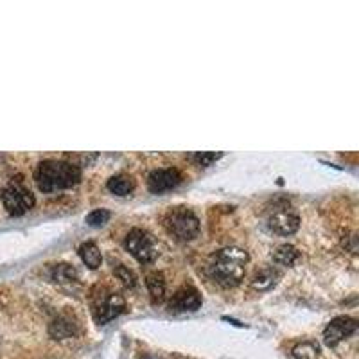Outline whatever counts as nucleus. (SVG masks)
Wrapping results in <instances>:
<instances>
[{
  "instance_id": "obj_14",
  "label": "nucleus",
  "mask_w": 359,
  "mask_h": 359,
  "mask_svg": "<svg viewBox=\"0 0 359 359\" xmlns=\"http://www.w3.org/2000/svg\"><path fill=\"white\" fill-rule=\"evenodd\" d=\"M78 252L83 263L87 264L90 269H97L103 263V255H101V250L97 248L96 243H83Z\"/></svg>"
},
{
  "instance_id": "obj_4",
  "label": "nucleus",
  "mask_w": 359,
  "mask_h": 359,
  "mask_svg": "<svg viewBox=\"0 0 359 359\" xmlns=\"http://www.w3.org/2000/svg\"><path fill=\"white\" fill-rule=\"evenodd\" d=\"M164 225L167 232L176 237L178 241H192L200 234V219L185 207H176V209L169 210L165 214Z\"/></svg>"
},
{
  "instance_id": "obj_20",
  "label": "nucleus",
  "mask_w": 359,
  "mask_h": 359,
  "mask_svg": "<svg viewBox=\"0 0 359 359\" xmlns=\"http://www.w3.org/2000/svg\"><path fill=\"white\" fill-rule=\"evenodd\" d=\"M110 218H112V214H110L108 210H94V212H90L87 216V225L88 227H105L110 221Z\"/></svg>"
},
{
  "instance_id": "obj_18",
  "label": "nucleus",
  "mask_w": 359,
  "mask_h": 359,
  "mask_svg": "<svg viewBox=\"0 0 359 359\" xmlns=\"http://www.w3.org/2000/svg\"><path fill=\"white\" fill-rule=\"evenodd\" d=\"M52 278L59 284H65V282H74L78 280V271L76 268H72L70 264H58L54 269H52Z\"/></svg>"
},
{
  "instance_id": "obj_8",
  "label": "nucleus",
  "mask_w": 359,
  "mask_h": 359,
  "mask_svg": "<svg viewBox=\"0 0 359 359\" xmlns=\"http://www.w3.org/2000/svg\"><path fill=\"white\" fill-rule=\"evenodd\" d=\"M201 307L200 291L192 286L180 287L169 300V311L171 313H194Z\"/></svg>"
},
{
  "instance_id": "obj_2",
  "label": "nucleus",
  "mask_w": 359,
  "mask_h": 359,
  "mask_svg": "<svg viewBox=\"0 0 359 359\" xmlns=\"http://www.w3.org/2000/svg\"><path fill=\"white\" fill-rule=\"evenodd\" d=\"M81 171L78 165L63 160H43L34 171V182L41 192H54L78 185Z\"/></svg>"
},
{
  "instance_id": "obj_19",
  "label": "nucleus",
  "mask_w": 359,
  "mask_h": 359,
  "mask_svg": "<svg viewBox=\"0 0 359 359\" xmlns=\"http://www.w3.org/2000/svg\"><path fill=\"white\" fill-rule=\"evenodd\" d=\"M114 273L115 277L121 280V284H123L124 287H127V289H132V287L136 286L135 273L127 268V266H124V264H117V266H114Z\"/></svg>"
},
{
  "instance_id": "obj_6",
  "label": "nucleus",
  "mask_w": 359,
  "mask_h": 359,
  "mask_svg": "<svg viewBox=\"0 0 359 359\" xmlns=\"http://www.w3.org/2000/svg\"><path fill=\"white\" fill-rule=\"evenodd\" d=\"M0 200L11 216H23L34 207V196L20 180H13L6 189H2Z\"/></svg>"
},
{
  "instance_id": "obj_7",
  "label": "nucleus",
  "mask_w": 359,
  "mask_h": 359,
  "mask_svg": "<svg viewBox=\"0 0 359 359\" xmlns=\"http://www.w3.org/2000/svg\"><path fill=\"white\" fill-rule=\"evenodd\" d=\"M358 331V322L350 316H336L329 322V325L323 329V343L327 347L340 345L341 341L350 338Z\"/></svg>"
},
{
  "instance_id": "obj_21",
  "label": "nucleus",
  "mask_w": 359,
  "mask_h": 359,
  "mask_svg": "<svg viewBox=\"0 0 359 359\" xmlns=\"http://www.w3.org/2000/svg\"><path fill=\"white\" fill-rule=\"evenodd\" d=\"M218 158H221V153H200V155H196V160H198L200 165H203V167L212 165Z\"/></svg>"
},
{
  "instance_id": "obj_16",
  "label": "nucleus",
  "mask_w": 359,
  "mask_h": 359,
  "mask_svg": "<svg viewBox=\"0 0 359 359\" xmlns=\"http://www.w3.org/2000/svg\"><path fill=\"white\" fill-rule=\"evenodd\" d=\"M106 187H108V191L112 192V194L127 196L130 192L133 191L135 183H133L132 178L126 176V174H117V176L110 178L108 183H106Z\"/></svg>"
},
{
  "instance_id": "obj_3",
  "label": "nucleus",
  "mask_w": 359,
  "mask_h": 359,
  "mask_svg": "<svg viewBox=\"0 0 359 359\" xmlns=\"http://www.w3.org/2000/svg\"><path fill=\"white\" fill-rule=\"evenodd\" d=\"M126 311V300L123 295L110 291L106 287H96L92 291V313L99 325L112 322Z\"/></svg>"
},
{
  "instance_id": "obj_10",
  "label": "nucleus",
  "mask_w": 359,
  "mask_h": 359,
  "mask_svg": "<svg viewBox=\"0 0 359 359\" xmlns=\"http://www.w3.org/2000/svg\"><path fill=\"white\" fill-rule=\"evenodd\" d=\"M180 182H182V176L176 169H155L147 178V187L151 192L162 194V192L174 189Z\"/></svg>"
},
{
  "instance_id": "obj_11",
  "label": "nucleus",
  "mask_w": 359,
  "mask_h": 359,
  "mask_svg": "<svg viewBox=\"0 0 359 359\" xmlns=\"http://www.w3.org/2000/svg\"><path fill=\"white\" fill-rule=\"evenodd\" d=\"M76 332H78V323L70 316H58L49 325V334L52 340H67V338L76 336Z\"/></svg>"
},
{
  "instance_id": "obj_1",
  "label": "nucleus",
  "mask_w": 359,
  "mask_h": 359,
  "mask_svg": "<svg viewBox=\"0 0 359 359\" xmlns=\"http://www.w3.org/2000/svg\"><path fill=\"white\" fill-rule=\"evenodd\" d=\"M248 260H250L248 252L236 248V246H228L210 257L209 264H207V273L219 286L236 287L245 278Z\"/></svg>"
},
{
  "instance_id": "obj_13",
  "label": "nucleus",
  "mask_w": 359,
  "mask_h": 359,
  "mask_svg": "<svg viewBox=\"0 0 359 359\" xmlns=\"http://www.w3.org/2000/svg\"><path fill=\"white\" fill-rule=\"evenodd\" d=\"M146 286L147 291L151 295V300L155 304H160V302L165 298V278L164 275L160 271H153L150 273L146 277Z\"/></svg>"
},
{
  "instance_id": "obj_15",
  "label": "nucleus",
  "mask_w": 359,
  "mask_h": 359,
  "mask_svg": "<svg viewBox=\"0 0 359 359\" xmlns=\"http://www.w3.org/2000/svg\"><path fill=\"white\" fill-rule=\"evenodd\" d=\"M298 259H300V252L293 245H280L273 252V260L280 266H293Z\"/></svg>"
},
{
  "instance_id": "obj_17",
  "label": "nucleus",
  "mask_w": 359,
  "mask_h": 359,
  "mask_svg": "<svg viewBox=\"0 0 359 359\" xmlns=\"http://www.w3.org/2000/svg\"><path fill=\"white\" fill-rule=\"evenodd\" d=\"M293 356H295V359H318L320 347L313 341H304L293 349Z\"/></svg>"
},
{
  "instance_id": "obj_12",
  "label": "nucleus",
  "mask_w": 359,
  "mask_h": 359,
  "mask_svg": "<svg viewBox=\"0 0 359 359\" xmlns=\"http://www.w3.org/2000/svg\"><path fill=\"white\" fill-rule=\"evenodd\" d=\"M278 278H280V273H278L277 269L264 268L255 273L250 284L257 291H268V289H271V287L277 284Z\"/></svg>"
},
{
  "instance_id": "obj_9",
  "label": "nucleus",
  "mask_w": 359,
  "mask_h": 359,
  "mask_svg": "<svg viewBox=\"0 0 359 359\" xmlns=\"http://www.w3.org/2000/svg\"><path fill=\"white\" fill-rule=\"evenodd\" d=\"M268 227L278 236H291L300 227V218L291 210L278 209L268 218Z\"/></svg>"
},
{
  "instance_id": "obj_5",
  "label": "nucleus",
  "mask_w": 359,
  "mask_h": 359,
  "mask_svg": "<svg viewBox=\"0 0 359 359\" xmlns=\"http://www.w3.org/2000/svg\"><path fill=\"white\" fill-rule=\"evenodd\" d=\"M124 248L141 264L155 263L158 257V246H156L155 239L142 228H133L127 232L126 239H124Z\"/></svg>"
}]
</instances>
